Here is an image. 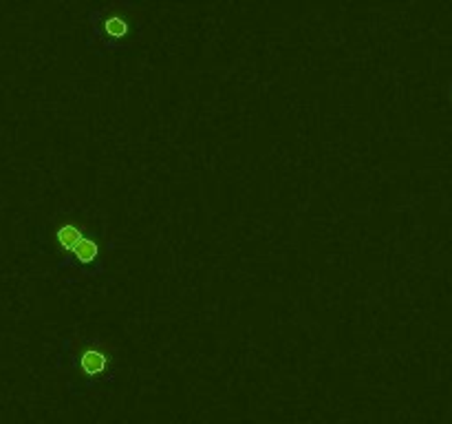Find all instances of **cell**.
<instances>
[{
    "instance_id": "obj_1",
    "label": "cell",
    "mask_w": 452,
    "mask_h": 424,
    "mask_svg": "<svg viewBox=\"0 0 452 424\" xmlns=\"http://www.w3.org/2000/svg\"><path fill=\"white\" fill-rule=\"evenodd\" d=\"M108 354L102 345H91L82 351V358H80V367L84 371V376L89 378H95V376H102V373L108 371Z\"/></svg>"
},
{
    "instance_id": "obj_2",
    "label": "cell",
    "mask_w": 452,
    "mask_h": 424,
    "mask_svg": "<svg viewBox=\"0 0 452 424\" xmlns=\"http://www.w3.org/2000/svg\"><path fill=\"white\" fill-rule=\"evenodd\" d=\"M56 239H58V243H60V248H62V250L73 252V250H75V246H77V243H80L82 239H84V237H82V230H80L77 225H73V223H64V225H60V227H58Z\"/></svg>"
},
{
    "instance_id": "obj_5",
    "label": "cell",
    "mask_w": 452,
    "mask_h": 424,
    "mask_svg": "<svg viewBox=\"0 0 452 424\" xmlns=\"http://www.w3.org/2000/svg\"><path fill=\"white\" fill-rule=\"evenodd\" d=\"M446 97H448V102L452 106V73H450V80H448V85H446Z\"/></svg>"
},
{
    "instance_id": "obj_3",
    "label": "cell",
    "mask_w": 452,
    "mask_h": 424,
    "mask_svg": "<svg viewBox=\"0 0 452 424\" xmlns=\"http://www.w3.org/2000/svg\"><path fill=\"white\" fill-rule=\"evenodd\" d=\"M75 256H77V261L82 266H91V263H95L97 261V256H99V246L93 241V239H82L77 246H75Z\"/></svg>"
},
{
    "instance_id": "obj_4",
    "label": "cell",
    "mask_w": 452,
    "mask_h": 424,
    "mask_svg": "<svg viewBox=\"0 0 452 424\" xmlns=\"http://www.w3.org/2000/svg\"><path fill=\"white\" fill-rule=\"evenodd\" d=\"M104 34L113 40H122L128 36V23L124 15H108L104 20Z\"/></svg>"
}]
</instances>
